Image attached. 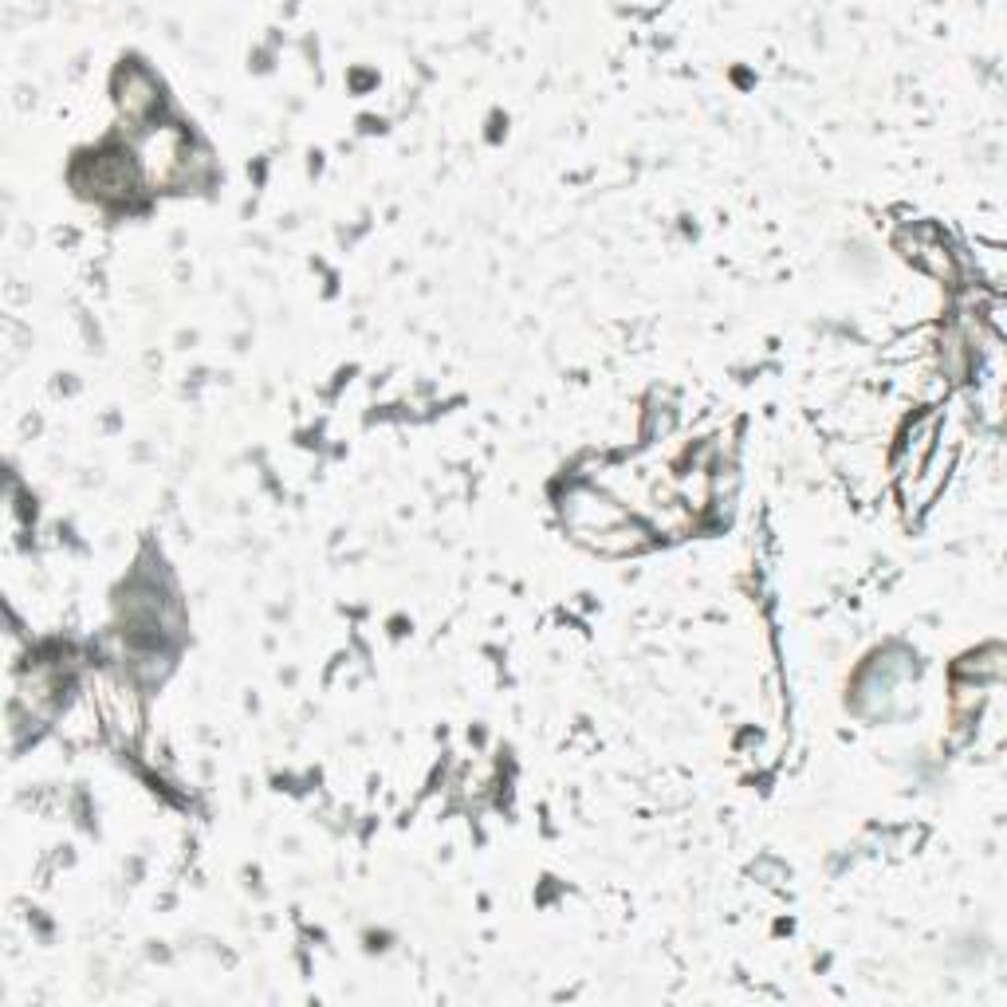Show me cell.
<instances>
[{
  "instance_id": "1",
  "label": "cell",
  "mask_w": 1007,
  "mask_h": 1007,
  "mask_svg": "<svg viewBox=\"0 0 1007 1007\" xmlns=\"http://www.w3.org/2000/svg\"><path fill=\"white\" fill-rule=\"evenodd\" d=\"M91 185H95L99 197H126L130 185H134V170H130V162H122V158H99Z\"/></svg>"
},
{
  "instance_id": "2",
  "label": "cell",
  "mask_w": 1007,
  "mask_h": 1007,
  "mask_svg": "<svg viewBox=\"0 0 1007 1007\" xmlns=\"http://www.w3.org/2000/svg\"><path fill=\"white\" fill-rule=\"evenodd\" d=\"M158 103V95H154V87H150V79L146 75H126L122 79V111H130V115H142V111H150Z\"/></svg>"
}]
</instances>
